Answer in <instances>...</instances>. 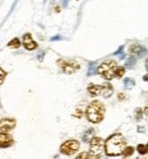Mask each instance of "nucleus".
Segmentation results:
<instances>
[{
  "mask_svg": "<svg viewBox=\"0 0 148 159\" xmlns=\"http://www.w3.org/2000/svg\"><path fill=\"white\" fill-rule=\"evenodd\" d=\"M21 41L19 40V39L15 38L12 40H11L8 43H7V47L11 48V49H18L21 46Z\"/></svg>",
  "mask_w": 148,
  "mask_h": 159,
  "instance_id": "obj_13",
  "label": "nucleus"
},
{
  "mask_svg": "<svg viewBox=\"0 0 148 159\" xmlns=\"http://www.w3.org/2000/svg\"><path fill=\"white\" fill-rule=\"evenodd\" d=\"M146 147H147V152H148V143H147V145H146Z\"/></svg>",
  "mask_w": 148,
  "mask_h": 159,
  "instance_id": "obj_30",
  "label": "nucleus"
},
{
  "mask_svg": "<svg viewBox=\"0 0 148 159\" xmlns=\"http://www.w3.org/2000/svg\"><path fill=\"white\" fill-rule=\"evenodd\" d=\"M6 76H7V72L4 71V70L0 67V85L3 84V83H4L5 78H6Z\"/></svg>",
  "mask_w": 148,
  "mask_h": 159,
  "instance_id": "obj_23",
  "label": "nucleus"
},
{
  "mask_svg": "<svg viewBox=\"0 0 148 159\" xmlns=\"http://www.w3.org/2000/svg\"><path fill=\"white\" fill-rule=\"evenodd\" d=\"M97 69H96V64L93 63V64H89V69H88V76H93L97 73Z\"/></svg>",
  "mask_w": 148,
  "mask_h": 159,
  "instance_id": "obj_17",
  "label": "nucleus"
},
{
  "mask_svg": "<svg viewBox=\"0 0 148 159\" xmlns=\"http://www.w3.org/2000/svg\"><path fill=\"white\" fill-rule=\"evenodd\" d=\"M136 64V59L134 57H129L128 58H127V60L126 61V65H125V66H126V68H127V69H132L134 65H135Z\"/></svg>",
  "mask_w": 148,
  "mask_h": 159,
  "instance_id": "obj_16",
  "label": "nucleus"
},
{
  "mask_svg": "<svg viewBox=\"0 0 148 159\" xmlns=\"http://www.w3.org/2000/svg\"><path fill=\"white\" fill-rule=\"evenodd\" d=\"M102 90H103V86L99 85V84H90L88 87V91L91 96L96 97L99 95L102 94Z\"/></svg>",
  "mask_w": 148,
  "mask_h": 159,
  "instance_id": "obj_11",
  "label": "nucleus"
},
{
  "mask_svg": "<svg viewBox=\"0 0 148 159\" xmlns=\"http://www.w3.org/2000/svg\"><path fill=\"white\" fill-rule=\"evenodd\" d=\"M135 85V81L131 78H127L124 80V87L127 90H132Z\"/></svg>",
  "mask_w": 148,
  "mask_h": 159,
  "instance_id": "obj_15",
  "label": "nucleus"
},
{
  "mask_svg": "<svg viewBox=\"0 0 148 159\" xmlns=\"http://www.w3.org/2000/svg\"><path fill=\"white\" fill-rule=\"evenodd\" d=\"M127 147L126 139L120 133L111 135L104 143L105 152L109 157H117L121 155Z\"/></svg>",
  "mask_w": 148,
  "mask_h": 159,
  "instance_id": "obj_1",
  "label": "nucleus"
},
{
  "mask_svg": "<svg viewBox=\"0 0 148 159\" xmlns=\"http://www.w3.org/2000/svg\"><path fill=\"white\" fill-rule=\"evenodd\" d=\"M117 68L116 62L108 60L103 62L98 67V73L106 80H112L115 77V70Z\"/></svg>",
  "mask_w": 148,
  "mask_h": 159,
  "instance_id": "obj_3",
  "label": "nucleus"
},
{
  "mask_svg": "<svg viewBox=\"0 0 148 159\" xmlns=\"http://www.w3.org/2000/svg\"><path fill=\"white\" fill-rule=\"evenodd\" d=\"M125 74V68L122 66H117V68L115 70V77L118 78H122L123 75Z\"/></svg>",
  "mask_w": 148,
  "mask_h": 159,
  "instance_id": "obj_19",
  "label": "nucleus"
},
{
  "mask_svg": "<svg viewBox=\"0 0 148 159\" xmlns=\"http://www.w3.org/2000/svg\"><path fill=\"white\" fill-rule=\"evenodd\" d=\"M57 65L61 69L63 70L64 73L72 74L76 72L80 69V65L75 60H64V59H58Z\"/></svg>",
  "mask_w": 148,
  "mask_h": 159,
  "instance_id": "obj_5",
  "label": "nucleus"
},
{
  "mask_svg": "<svg viewBox=\"0 0 148 159\" xmlns=\"http://www.w3.org/2000/svg\"><path fill=\"white\" fill-rule=\"evenodd\" d=\"M105 116V106L100 101H93L89 103L86 111V116L88 120L93 124L102 122Z\"/></svg>",
  "mask_w": 148,
  "mask_h": 159,
  "instance_id": "obj_2",
  "label": "nucleus"
},
{
  "mask_svg": "<svg viewBox=\"0 0 148 159\" xmlns=\"http://www.w3.org/2000/svg\"><path fill=\"white\" fill-rule=\"evenodd\" d=\"M146 69L148 71V58L146 60Z\"/></svg>",
  "mask_w": 148,
  "mask_h": 159,
  "instance_id": "obj_27",
  "label": "nucleus"
},
{
  "mask_svg": "<svg viewBox=\"0 0 148 159\" xmlns=\"http://www.w3.org/2000/svg\"><path fill=\"white\" fill-rule=\"evenodd\" d=\"M77 159H86V158H93V157L90 155V153L89 152H81V154L76 157Z\"/></svg>",
  "mask_w": 148,
  "mask_h": 159,
  "instance_id": "obj_22",
  "label": "nucleus"
},
{
  "mask_svg": "<svg viewBox=\"0 0 148 159\" xmlns=\"http://www.w3.org/2000/svg\"><path fill=\"white\" fill-rule=\"evenodd\" d=\"M17 125V122L15 118L4 117L0 120V131L2 132H9L15 129Z\"/></svg>",
  "mask_w": 148,
  "mask_h": 159,
  "instance_id": "obj_7",
  "label": "nucleus"
},
{
  "mask_svg": "<svg viewBox=\"0 0 148 159\" xmlns=\"http://www.w3.org/2000/svg\"><path fill=\"white\" fill-rule=\"evenodd\" d=\"M68 2H69V0H63V7H67V6H68Z\"/></svg>",
  "mask_w": 148,
  "mask_h": 159,
  "instance_id": "obj_26",
  "label": "nucleus"
},
{
  "mask_svg": "<svg viewBox=\"0 0 148 159\" xmlns=\"http://www.w3.org/2000/svg\"><path fill=\"white\" fill-rule=\"evenodd\" d=\"M145 111H146V115H148V108L147 107L146 108V109H145Z\"/></svg>",
  "mask_w": 148,
  "mask_h": 159,
  "instance_id": "obj_29",
  "label": "nucleus"
},
{
  "mask_svg": "<svg viewBox=\"0 0 148 159\" xmlns=\"http://www.w3.org/2000/svg\"><path fill=\"white\" fill-rule=\"evenodd\" d=\"M133 152H134V149L133 148L132 146H128L126 147V149L124 150L123 151V157H130L133 154Z\"/></svg>",
  "mask_w": 148,
  "mask_h": 159,
  "instance_id": "obj_18",
  "label": "nucleus"
},
{
  "mask_svg": "<svg viewBox=\"0 0 148 159\" xmlns=\"http://www.w3.org/2000/svg\"><path fill=\"white\" fill-rule=\"evenodd\" d=\"M102 86H103V90H102V95L105 98H109L112 96V94H113V92H114L113 86L109 83H104L102 84Z\"/></svg>",
  "mask_w": 148,
  "mask_h": 159,
  "instance_id": "obj_12",
  "label": "nucleus"
},
{
  "mask_svg": "<svg viewBox=\"0 0 148 159\" xmlns=\"http://www.w3.org/2000/svg\"><path fill=\"white\" fill-rule=\"evenodd\" d=\"M23 45L28 51H34L37 48V43L33 40L30 33H25L23 36Z\"/></svg>",
  "mask_w": 148,
  "mask_h": 159,
  "instance_id": "obj_9",
  "label": "nucleus"
},
{
  "mask_svg": "<svg viewBox=\"0 0 148 159\" xmlns=\"http://www.w3.org/2000/svg\"><path fill=\"white\" fill-rule=\"evenodd\" d=\"M80 149V143L76 140H68L60 146L62 154L66 156H72L76 154Z\"/></svg>",
  "mask_w": 148,
  "mask_h": 159,
  "instance_id": "obj_4",
  "label": "nucleus"
},
{
  "mask_svg": "<svg viewBox=\"0 0 148 159\" xmlns=\"http://www.w3.org/2000/svg\"><path fill=\"white\" fill-rule=\"evenodd\" d=\"M94 134V129H89L85 132L84 136L82 137V141L84 143H89L91 141V139L93 138Z\"/></svg>",
  "mask_w": 148,
  "mask_h": 159,
  "instance_id": "obj_14",
  "label": "nucleus"
},
{
  "mask_svg": "<svg viewBox=\"0 0 148 159\" xmlns=\"http://www.w3.org/2000/svg\"><path fill=\"white\" fill-rule=\"evenodd\" d=\"M104 146V142L101 138H93L90 141V150L89 153L93 157V158L100 157L102 149Z\"/></svg>",
  "mask_w": 148,
  "mask_h": 159,
  "instance_id": "obj_6",
  "label": "nucleus"
},
{
  "mask_svg": "<svg viewBox=\"0 0 148 159\" xmlns=\"http://www.w3.org/2000/svg\"><path fill=\"white\" fill-rule=\"evenodd\" d=\"M62 39V37L60 36V35H56V36H54V37H52L50 39V41H58L60 39Z\"/></svg>",
  "mask_w": 148,
  "mask_h": 159,
  "instance_id": "obj_25",
  "label": "nucleus"
},
{
  "mask_svg": "<svg viewBox=\"0 0 148 159\" xmlns=\"http://www.w3.org/2000/svg\"><path fill=\"white\" fill-rule=\"evenodd\" d=\"M136 118L138 119V120H140V118H142V111H141V109H136Z\"/></svg>",
  "mask_w": 148,
  "mask_h": 159,
  "instance_id": "obj_24",
  "label": "nucleus"
},
{
  "mask_svg": "<svg viewBox=\"0 0 148 159\" xmlns=\"http://www.w3.org/2000/svg\"><path fill=\"white\" fill-rule=\"evenodd\" d=\"M14 143V138L8 132H0V148L6 149L12 146Z\"/></svg>",
  "mask_w": 148,
  "mask_h": 159,
  "instance_id": "obj_8",
  "label": "nucleus"
},
{
  "mask_svg": "<svg viewBox=\"0 0 148 159\" xmlns=\"http://www.w3.org/2000/svg\"><path fill=\"white\" fill-rule=\"evenodd\" d=\"M123 49H124V46H120V47H119V49L117 50V52H115L114 53V55L115 56H119V58L120 59H124V57H125V53H124V51H123Z\"/></svg>",
  "mask_w": 148,
  "mask_h": 159,
  "instance_id": "obj_20",
  "label": "nucleus"
},
{
  "mask_svg": "<svg viewBox=\"0 0 148 159\" xmlns=\"http://www.w3.org/2000/svg\"><path fill=\"white\" fill-rule=\"evenodd\" d=\"M130 52L132 54H133L134 56L138 57H143L148 53L147 49L144 46H141L139 44H134L132 45L130 47Z\"/></svg>",
  "mask_w": 148,
  "mask_h": 159,
  "instance_id": "obj_10",
  "label": "nucleus"
},
{
  "mask_svg": "<svg viewBox=\"0 0 148 159\" xmlns=\"http://www.w3.org/2000/svg\"><path fill=\"white\" fill-rule=\"evenodd\" d=\"M144 80H145V81H148V77H147V76H144Z\"/></svg>",
  "mask_w": 148,
  "mask_h": 159,
  "instance_id": "obj_28",
  "label": "nucleus"
},
{
  "mask_svg": "<svg viewBox=\"0 0 148 159\" xmlns=\"http://www.w3.org/2000/svg\"><path fill=\"white\" fill-rule=\"evenodd\" d=\"M137 151L140 155H145V154L147 153V147L146 146L145 144H139L137 146Z\"/></svg>",
  "mask_w": 148,
  "mask_h": 159,
  "instance_id": "obj_21",
  "label": "nucleus"
}]
</instances>
